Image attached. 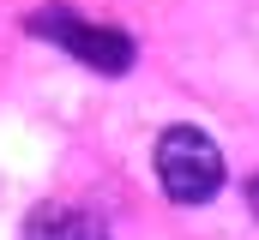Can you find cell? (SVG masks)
<instances>
[{"instance_id": "1", "label": "cell", "mask_w": 259, "mask_h": 240, "mask_svg": "<svg viewBox=\"0 0 259 240\" xmlns=\"http://www.w3.org/2000/svg\"><path fill=\"white\" fill-rule=\"evenodd\" d=\"M24 30L42 36V42H55L61 54H72L78 66H91V72H109V78H121V72L133 66V54H139V42H133L127 30L91 24V18H78L72 6H61V0L36 6V12L24 18Z\"/></svg>"}, {"instance_id": "2", "label": "cell", "mask_w": 259, "mask_h": 240, "mask_svg": "<svg viewBox=\"0 0 259 240\" xmlns=\"http://www.w3.org/2000/svg\"><path fill=\"white\" fill-rule=\"evenodd\" d=\"M157 180L175 204H205L223 186V150L199 126H163L157 132Z\"/></svg>"}, {"instance_id": "3", "label": "cell", "mask_w": 259, "mask_h": 240, "mask_svg": "<svg viewBox=\"0 0 259 240\" xmlns=\"http://www.w3.org/2000/svg\"><path fill=\"white\" fill-rule=\"evenodd\" d=\"M18 240H115V234H109L103 216H91V210H78V204H42V210L24 222Z\"/></svg>"}, {"instance_id": "4", "label": "cell", "mask_w": 259, "mask_h": 240, "mask_svg": "<svg viewBox=\"0 0 259 240\" xmlns=\"http://www.w3.org/2000/svg\"><path fill=\"white\" fill-rule=\"evenodd\" d=\"M247 210H253V216H259V174L247 180Z\"/></svg>"}]
</instances>
